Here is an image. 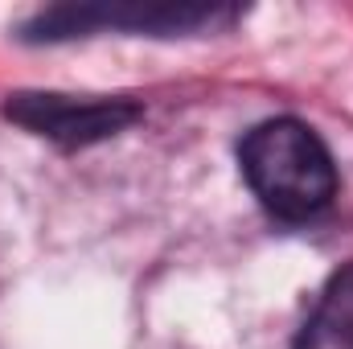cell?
<instances>
[{"label":"cell","mask_w":353,"mask_h":349,"mask_svg":"<svg viewBox=\"0 0 353 349\" xmlns=\"http://www.w3.org/2000/svg\"><path fill=\"white\" fill-rule=\"evenodd\" d=\"M239 161L251 193L283 222L321 214L337 193V169L325 140L300 119H267L251 128Z\"/></svg>","instance_id":"6da1fadb"},{"label":"cell","mask_w":353,"mask_h":349,"mask_svg":"<svg viewBox=\"0 0 353 349\" xmlns=\"http://www.w3.org/2000/svg\"><path fill=\"white\" fill-rule=\"evenodd\" d=\"M8 119L21 128L58 140L66 148L94 144L107 136H119L140 119V107L128 99H74V94H17L4 107Z\"/></svg>","instance_id":"7a4b0ae2"},{"label":"cell","mask_w":353,"mask_h":349,"mask_svg":"<svg viewBox=\"0 0 353 349\" xmlns=\"http://www.w3.org/2000/svg\"><path fill=\"white\" fill-rule=\"evenodd\" d=\"M296 349H353V263L325 283Z\"/></svg>","instance_id":"3957f363"}]
</instances>
